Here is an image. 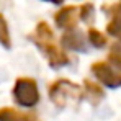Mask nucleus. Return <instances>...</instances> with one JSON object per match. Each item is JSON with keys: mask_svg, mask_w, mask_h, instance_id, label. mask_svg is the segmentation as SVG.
I'll return each instance as SVG.
<instances>
[{"mask_svg": "<svg viewBox=\"0 0 121 121\" xmlns=\"http://www.w3.org/2000/svg\"><path fill=\"white\" fill-rule=\"evenodd\" d=\"M30 39L44 52L46 59H48L49 65L52 69H59V67L67 65L70 62L67 54L54 43L56 41L54 39V33H52V30L49 28V25L46 21H41V23L36 25V30L30 35Z\"/></svg>", "mask_w": 121, "mask_h": 121, "instance_id": "obj_1", "label": "nucleus"}, {"mask_svg": "<svg viewBox=\"0 0 121 121\" xmlns=\"http://www.w3.org/2000/svg\"><path fill=\"white\" fill-rule=\"evenodd\" d=\"M83 95H85V92H82L80 85L67 80V79H59L54 83H51V87H49V98L59 108H65L70 103L82 100Z\"/></svg>", "mask_w": 121, "mask_h": 121, "instance_id": "obj_2", "label": "nucleus"}, {"mask_svg": "<svg viewBox=\"0 0 121 121\" xmlns=\"http://www.w3.org/2000/svg\"><path fill=\"white\" fill-rule=\"evenodd\" d=\"M13 98L20 106H25V108L36 106L39 101V90H38L36 80L28 77L18 79L13 87Z\"/></svg>", "mask_w": 121, "mask_h": 121, "instance_id": "obj_3", "label": "nucleus"}, {"mask_svg": "<svg viewBox=\"0 0 121 121\" xmlns=\"http://www.w3.org/2000/svg\"><path fill=\"white\" fill-rule=\"evenodd\" d=\"M92 74L108 88L121 87V70L110 62H95L92 65Z\"/></svg>", "mask_w": 121, "mask_h": 121, "instance_id": "obj_4", "label": "nucleus"}, {"mask_svg": "<svg viewBox=\"0 0 121 121\" xmlns=\"http://www.w3.org/2000/svg\"><path fill=\"white\" fill-rule=\"evenodd\" d=\"M79 20H80V8L79 7H74V5H69V7L60 8L59 12L54 15L56 26L57 28H62V30H74L77 26Z\"/></svg>", "mask_w": 121, "mask_h": 121, "instance_id": "obj_5", "label": "nucleus"}, {"mask_svg": "<svg viewBox=\"0 0 121 121\" xmlns=\"http://www.w3.org/2000/svg\"><path fill=\"white\" fill-rule=\"evenodd\" d=\"M60 43L64 48H67L70 51H79V52L87 51V41L83 38V35L77 30H67V33L62 35Z\"/></svg>", "mask_w": 121, "mask_h": 121, "instance_id": "obj_6", "label": "nucleus"}, {"mask_svg": "<svg viewBox=\"0 0 121 121\" xmlns=\"http://www.w3.org/2000/svg\"><path fill=\"white\" fill-rule=\"evenodd\" d=\"M103 10L111 17L110 23L106 25V31L121 39V3H116V5H110V7H103Z\"/></svg>", "mask_w": 121, "mask_h": 121, "instance_id": "obj_7", "label": "nucleus"}, {"mask_svg": "<svg viewBox=\"0 0 121 121\" xmlns=\"http://www.w3.org/2000/svg\"><path fill=\"white\" fill-rule=\"evenodd\" d=\"M0 121H39L35 115L21 113L13 108H0Z\"/></svg>", "mask_w": 121, "mask_h": 121, "instance_id": "obj_8", "label": "nucleus"}, {"mask_svg": "<svg viewBox=\"0 0 121 121\" xmlns=\"http://www.w3.org/2000/svg\"><path fill=\"white\" fill-rule=\"evenodd\" d=\"M83 87H85V97L92 101L93 105H98L100 100L105 97V92L100 85H97L95 82L92 80H85L83 82Z\"/></svg>", "mask_w": 121, "mask_h": 121, "instance_id": "obj_9", "label": "nucleus"}, {"mask_svg": "<svg viewBox=\"0 0 121 121\" xmlns=\"http://www.w3.org/2000/svg\"><path fill=\"white\" fill-rule=\"evenodd\" d=\"M88 41L93 48H98V49L106 46V36L97 28H88Z\"/></svg>", "mask_w": 121, "mask_h": 121, "instance_id": "obj_10", "label": "nucleus"}, {"mask_svg": "<svg viewBox=\"0 0 121 121\" xmlns=\"http://www.w3.org/2000/svg\"><path fill=\"white\" fill-rule=\"evenodd\" d=\"M108 62L113 64L116 69H120V70H121V39L116 41V43L111 46L110 54H108Z\"/></svg>", "mask_w": 121, "mask_h": 121, "instance_id": "obj_11", "label": "nucleus"}, {"mask_svg": "<svg viewBox=\"0 0 121 121\" xmlns=\"http://www.w3.org/2000/svg\"><path fill=\"white\" fill-rule=\"evenodd\" d=\"M0 44L7 49L12 48V41H10V31H8V25L7 20L3 18V15L0 13Z\"/></svg>", "mask_w": 121, "mask_h": 121, "instance_id": "obj_12", "label": "nucleus"}, {"mask_svg": "<svg viewBox=\"0 0 121 121\" xmlns=\"http://www.w3.org/2000/svg\"><path fill=\"white\" fill-rule=\"evenodd\" d=\"M93 5L92 3H83L80 7V21H85V23H90L93 20Z\"/></svg>", "mask_w": 121, "mask_h": 121, "instance_id": "obj_13", "label": "nucleus"}, {"mask_svg": "<svg viewBox=\"0 0 121 121\" xmlns=\"http://www.w3.org/2000/svg\"><path fill=\"white\" fill-rule=\"evenodd\" d=\"M44 2H49V3H56V5H59V3L64 2V0H44Z\"/></svg>", "mask_w": 121, "mask_h": 121, "instance_id": "obj_14", "label": "nucleus"}]
</instances>
